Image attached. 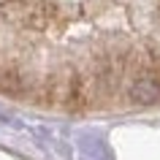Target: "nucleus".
<instances>
[{
    "instance_id": "1",
    "label": "nucleus",
    "mask_w": 160,
    "mask_h": 160,
    "mask_svg": "<svg viewBox=\"0 0 160 160\" xmlns=\"http://www.w3.org/2000/svg\"><path fill=\"white\" fill-rule=\"evenodd\" d=\"M130 98H133L136 103H155L160 101V82L158 79H152V76H144V79H138L133 84V90H130Z\"/></svg>"
}]
</instances>
